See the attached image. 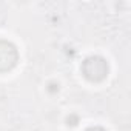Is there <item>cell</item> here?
<instances>
[{"label":"cell","mask_w":131,"mask_h":131,"mask_svg":"<svg viewBox=\"0 0 131 131\" xmlns=\"http://www.w3.org/2000/svg\"><path fill=\"white\" fill-rule=\"evenodd\" d=\"M110 71L108 62L100 56H91L82 63V74L90 82H102L106 79Z\"/></svg>","instance_id":"6da1fadb"},{"label":"cell","mask_w":131,"mask_h":131,"mask_svg":"<svg viewBox=\"0 0 131 131\" xmlns=\"http://www.w3.org/2000/svg\"><path fill=\"white\" fill-rule=\"evenodd\" d=\"M19 62V52L14 43L0 40V73L11 71Z\"/></svg>","instance_id":"7a4b0ae2"},{"label":"cell","mask_w":131,"mask_h":131,"mask_svg":"<svg viewBox=\"0 0 131 131\" xmlns=\"http://www.w3.org/2000/svg\"><path fill=\"white\" fill-rule=\"evenodd\" d=\"M67 123H68L70 126H76V125L79 123V116H76V114H70V116L67 117Z\"/></svg>","instance_id":"3957f363"},{"label":"cell","mask_w":131,"mask_h":131,"mask_svg":"<svg viewBox=\"0 0 131 131\" xmlns=\"http://www.w3.org/2000/svg\"><path fill=\"white\" fill-rule=\"evenodd\" d=\"M48 91H49L51 94L57 93V91H59V83H56V82H51V83L48 85Z\"/></svg>","instance_id":"277c9868"},{"label":"cell","mask_w":131,"mask_h":131,"mask_svg":"<svg viewBox=\"0 0 131 131\" xmlns=\"http://www.w3.org/2000/svg\"><path fill=\"white\" fill-rule=\"evenodd\" d=\"M85 131H106V129H103L102 126H90V128H86Z\"/></svg>","instance_id":"5b68a950"}]
</instances>
